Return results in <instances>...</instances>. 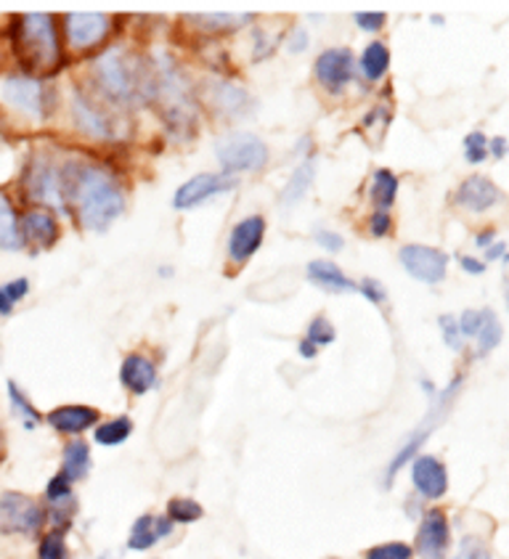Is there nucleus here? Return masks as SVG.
Returning a JSON list of instances; mask_svg holds the SVG:
<instances>
[{"label":"nucleus","mask_w":509,"mask_h":559,"mask_svg":"<svg viewBox=\"0 0 509 559\" xmlns=\"http://www.w3.org/2000/svg\"><path fill=\"white\" fill-rule=\"evenodd\" d=\"M204 509L202 504H197L194 499H173L170 504H167V514L165 518L170 520L173 525H189V523H197V520H202Z\"/></svg>","instance_id":"7c9ffc66"},{"label":"nucleus","mask_w":509,"mask_h":559,"mask_svg":"<svg viewBox=\"0 0 509 559\" xmlns=\"http://www.w3.org/2000/svg\"><path fill=\"white\" fill-rule=\"evenodd\" d=\"M459 263H462V269L467 271V273H473V276H477V273H483L486 271V265L481 263V260H475V258H467V254H464V258H459Z\"/></svg>","instance_id":"a18cd8bd"},{"label":"nucleus","mask_w":509,"mask_h":559,"mask_svg":"<svg viewBox=\"0 0 509 559\" xmlns=\"http://www.w3.org/2000/svg\"><path fill=\"white\" fill-rule=\"evenodd\" d=\"M464 154L473 165H481L488 157V139L483 133H470L464 139Z\"/></svg>","instance_id":"e433bc0d"},{"label":"nucleus","mask_w":509,"mask_h":559,"mask_svg":"<svg viewBox=\"0 0 509 559\" xmlns=\"http://www.w3.org/2000/svg\"><path fill=\"white\" fill-rule=\"evenodd\" d=\"M218 159L226 176H234V173H254L269 163V148H265L258 135L237 133L221 141Z\"/></svg>","instance_id":"0eeeda50"},{"label":"nucleus","mask_w":509,"mask_h":559,"mask_svg":"<svg viewBox=\"0 0 509 559\" xmlns=\"http://www.w3.org/2000/svg\"><path fill=\"white\" fill-rule=\"evenodd\" d=\"M120 382L122 388L130 390L133 395H144L157 384V369H154V364L149 361V358L133 353V356H128L126 361H122Z\"/></svg>","instance_id":"aec40b11"},{"label":"nucleus","mask_w":509,"mask_h":559,"mask_svg":"<svg viewBox=\"0 0 509 559\" xmlns=\"http://www.w3.org/2000/svg\"><path fill=\"white\" fill-rule=\"evenodd\" d=\"M109 35V16L70 14L64 19V37L72 51H88Z\"/></svg>","instance_id":"9b49d317"},{"label":"nucleus","mask_w":509,"mask_h":559,"mask_svg":"<svg viewBox=\"0 0 509 559\" xmlns=\"http://www.w3.org/2000/svg\"><path fill=\"white\" fill-rule=\"evenodd\" d=\"M173 527H176V525H173L170 520H167V518H157V536H159V538H167V536H170Z\"/></svg>","instance_id":"49530a36"},{"label":"nucleus","mask_w":509,"mask_h":559,"mask_svg":"<svg viewBox=\"0 0 509 559\" xmlns=\"http://www.w3.org/2000/svg\"><path fill=\"white\" fill-rule=\"evenodd\" d=\"M19 228H22V245L33 247V250H51L56 239H59V221H56L51 210H24Z\"/></svg>","instance_id":"9d476101"},{"label":"nucleus","mask_w":509,"mask_h":559,"mask_svg":"<svg viewBox=\"0 0 509 559\" xmlns=\"http://www.w3.org/2000/svg\"><path fill=\"white\" fill-rule=\"evenodd\" d=\"M316 241L329 252H340L343 250V236L334 234V231H319L316 234Z\"/></svg>","instance_id":"37998d69"},{"label":"nucleus","mask_w":509,"mask_h":559,"mask_svg":"<svg viewBox=\"0 0 509 559\" xmlns=\"http://www.w3.org/2000/svg\"><path fill=\"white\" fill-rule=\"evenodd\" d=\"M310 178H313V165L306 163L300 170L295 173V176H292L287 191H284V202H295V199H300L303 194H306Z\"/></svg>","instance_id":"72a5a7b5"},{"label":"nucleus","mask_w":509,"mask_h":559,"mask_svg":"<svg viewBox=\"0 0 509 559\" xmlns=\"http://www.w3.org/2000/svg\"><path fill=\"white\" fill-rule=\"evenodd\" d=\"M412 557H414V549L403 542L371 546V549L366 551V559H412Z\"/></svg>","instance_id":"473e14b6"},{"label":"nucleus","mask_w":509,"mask_h":559,"mask_svg":"<svg viewBox=\"0 0 509 559\" xmlns=\"http://www.w3.org/2000/svg\"><path fill=\"white\" fill-rule=\"evenodd\" d=\"M475 340H477V350H481V356H486L488 350H494V347L501 343V324L499 319H496L494 310H483V321H481V329H477Z\"/></svg>","instance_id":"c756f323"},{"label":"nucleus","mask_w":509,"mask_h":559,"mask_svg":"<svg viewBox=\"0 0 509 559\" xmlns=\"http://www.w3.org/2000/svg\"><path fill=\"white\" fill-rule=\"evenodd\" d=\"M37 559H70V549H67L64 533L46 531L37 538Z\"/></svg>","instance_id":"2f4dec72"},{"label":"nucleus","mask_w":509,"mask_h":559,"mask_svg":"<svg viewBox=\"0 0 509 559\" xmlns=\"http://www.w3.org/2000/svg\"><path fill=\"white\" fill-rule=\"evenodd\" d=\"M3 453H5V432L3 427H0V459H3Z\"/></svg>","instance_id":"603ef678"},{"label":"nucleus","mask_w":509,"mask_h":559,"mask_svg":"<svg viewBox=\"0 0 509 559\" xmlns=\"http://www.w3.org/2000/svg\"><path fill=\"white\" fill-rule=\"evenodd\" d=\"M157 542H159L157 518H154V514H144V518L135 520L133 531H130V538H128V549L146 551V549H152Z\"/></svg>","instance_id":"bb28decb"},{"label":"nucleus","mask_w":509,"mask_h":559,"mask_svg":"<svg viewBox=\"0 0 509 559\" xmlns=\"http://www.w3.org/2000/svg\"><path fill=\"white\" fill-rule=\"evenodd\" d=\"M5 390H9V406H11V414L16 416L19 421H22L27 430H35L37 425L43 421V416L37 408L33 406V401H29L27 393H24L22 388L14 382V379H9V384H5Z\"/></svg>","instance_id":"b1692460"},{"label":"nucleus","mask_w":509,"mask_h":559,"mask_svg":"<svg viewBox=\"0 0 509 559\" xmlns=\"http://www.w3.org/2000/svg\"><path fill=\"white\" fill-rule=\"evenodd\" d=\"M505 300H507V308H509V269L505 273Z\"/></svg>","instance_id":"864d4df0"},{"label":"nucleus","mask_w":509,"mask_h":559,"mask_svg":"<svg viewBox=\"0 0 509 559\" xmlns=\"http://www.w3.org/2000/svg\"><path fill=\"white\" fill-rule=\"evenodd\" d=\"M499 189H496L492 178L486 176H470L457 191V202L462 204V207L473 210V213H483V210L494 207V204L499 202Z\"/></svg>","instance_id":"6ab92c4d"},{"label":"nucleus","mask_w":509,"mask_h":559,"mask_svg":"<svg viewBox=\"0 0 509 559\" xmlns=\"http://www.w3.org/2000/svg\"><path fill=\"white\" fill-rule=\"evenodd\" d=\"M239 22L241 19H234L228 14H208L204 19H200V24H204V27H218V29L234 27V24H239Z\"/></svg>","instance_id":"c03bdc74"},{"label":"nucleus","mask_w":509,"mask_h":559,"mask_svg":"<svg viewBox=\"0 0 509 559\" xmlns=\"http://www.w3.org/2000/svg\"><path fill=\"white\" fill-rule=\"evenodd\" d=\"M395 194H399V178L390 170H377L371 178V199L380 207V213H388L390 204L395 202Z\"/></svg>","instance_id":"393cba45"},{"label":"nucleus","mask_w":509,"mask_h":559,"mask_svg":"<svg viewBox=\"0 0 509 559\" xmlns=\"http://www.w3.org/2000/svg\"><path fill=\"white\" fill-rule=\"evenodd\" d=\"M492 239H494V231H483L481 236H477V247H486V245H492Z\"/></svg>","instance_id":"3c124183"},{"label":"nucleus","mask_w":509,"mask_h":559,"mask_svg":"<svg viewBox=\"0 0 509 559\" xmlns=\"http://www.w3.org/2000/svg\"><path fill=\"white\" fill-rule=\"evenodd\" d=\"M353 53L347 48H329L316 61V80L324 85L327 91L345 88L353 80Z\"/></svg>","instance_id":"ddd939ff"},{"label":"nucleus","mask_w":509,"mask_h":559,"mask_svg":"<svg viewBox=\"0 0 509 559\" xmlns=\"http://www.w3.org/2000/svg\"><path fill=\"white\" fill-rule=\"evenodd\" d=\"M263 236H265V221L260 215L239 221L237 228L232 231V239H228V260H232L234 265H245L247 260L260 250Z\"/></svg>","instance_id":"4468645a"},{"label":"nucleus","mask_w":509,"mask_h":559,"mask_svg":"<svg viewBox=\"0 0 509 559\" xmlns=\"http://www.w3.org/2000/svg\"><path fill=\"white\" fill-rule=\"evenodd\" d=\"M19 221H22V213H19L14 197L5 189H0V252L24 250Z\"/></svg>","instance_id":"412c9836"},{"label":"nucleus","mask_w":509,"mask_h":559,"mask_svg":"<svg viewBox=\"0 0 509 559\" xmlns=\"http://www.w3.org/2000/svg\"><path fill=\"white\" fill-rule=\"evenodd\" d=\"M440 329H443L446 345L454 347V350H462V332H459L457 319H451V316H440Z\"/></svg>","instance_id":"58836bf2"},{"label":"nucleus","mask_w":509,"mask_h":559,"mask_svg":"<svg viewBox=\"0 0 509 559\" xmlns=\"http://www.w3.org/2000/svg\"><path fill=\"white\" fill-rule=\"evenodd\" d=\"M234 186H237V181H234V176H226V173H202V176L191 178V181H186L176 191L173 204H176V210H191L204 202V199L234 189Z\"/></svg>","instance_id":"f8f14e48"},{"label":"nucleus","mask_w":509,"mask_h":559,"mask_svg":"<svg viewBox=\"0 0 509 559\" xmlns=\"http://www.w3.org/2000/svg\"><path fill=\"white\" fill-rule=\"evenodd\" d=\"M308 278L329 292L356 289V284H353L351 278H347L345 273L338 269V265L329 263V260H313V263H308Z\"/></svg>","instance_id":"5701e85b"},{"label":"nucleus","mask_w":509,"mask_h":559,"mask_svg":"<svg viewBox=\"0 0 509 559\" xmlns=\"http://www.w3.org/2000/svg\"><path fill=\"white\" fill-rule=\"evenodd\" d=\"M451 546V527L440 509H427L417 531V555L422 559H446Z\"/></svg>","instance_id":"1a4fd4ad"},{"label":"nucleus","mask_w":509,"mask_h":559,"mask_svg":"<svg viewBox=\"0 0 509 559\" xmlns=\"http://www.w3.org/2000/svg\"><path fill=\"white\" fill-rule=\"evenodd\" d=\"M46 421L56 432L78 438V435H83L85 430H91V427L96 425L98 412L91 406H59L46 416Z\"/></svg>","instance_id":"a211bd4d"},{"label":"nucleus","mask_w":509,"mask_h":559,"mask_svg":"<svg viewBox=\"0 0 509 559\" xmlns=\"http://www.w3.org/2000/svg\"><path fill=\"white\" fill-rule=\"evenodd\" d=\"M93 74L96 83L111 102H135V98L146 96L152 78H149L141 61L130 56L122 48H111V51L102 53L93 64Z\"/></svg>","instance_id":"7ed1b4c3"},{"label":"nucleus","mask_w":509,"mask_h":559,"mask_svg":"<svg viewBox=\"0 0 509 559\" xmlns=\"http://www.w3.org/2000/svg\"><path fill=\"white\" fill-rule=\"evenodd\" d=\"M64 191L67 204H74L80 223L91 231H104L126 207L120 186L107 170L96 165L64 167Z\"/></svg>","instance_id":"f257e3e1"},{"label":"nucleus","mask_w":509,"mask_h":559,"mask_svg":"<svg viewBox=\"0 0 509 559\" xmlns=\"http://www.w3.org/2000/svg\"><path fill=\"white\" fill-rule=\"evenodd\" d=\"M332 340H334V326L329 324L324 316H319V319L310 321L306 343H310L313 347H319V345H329V343H332Z\"/></svg>","instance_id":"f704fd0d"},{"label":"nucleus","mask_w":509,"mask_h":559,"mask_svg":"<svg viewBox=\"0 0 509 559\" xmlns=\"http://www.w3.org/2000/svg\"><path fill=\"white\" fill-rule=\"evenodd\" d=\"M9 43L22 72L48 78L61 64V40L51 14H22L9 24Z\"/></svg>","instance_id":"f03ea898"},{"label":"nucleus","mask_w":509,"mask_h":559,"mask_svg":"<svg viewBox=\"0 0 509 559\" xmlns=\"http://www.w3.org/2000/svg\"><path fill=\"white\" fill-rule=\"evenodd\" d=\"M358 289H362L366 300H371L375 306H380V302H384V297H388V295H384L382 284L375 282V278H364V282L358 284Z\"/></svg>","instance_id":"ea45409f"},{"label":"nucleus","mask_w":509,"mask_h":559,"mask_svg":"<svg viewBox=\"0 0 509 559\" xmlns=\"http://www.w3.org/2000/svg\"><path fill=\"white\" fill-rule=\"evenodd\" d=\"M356 22L358 27L366 29V33H377V29H382L384 24V14H380V11H375V14H356Z\"/></svg>","instance_id":"79ce46f5"},{"label":"nucleus","mask_w":509,"mask_h":559,"mask_svg":"<svg viewBox=\"0 0 509 559\" xmlns=\"http://www.w3.org/2000/svg\"><path fill=\"white\" fill-rule=\"evenodd\" d=\"M488 148L494 152V157H505L507 154V141L505 139H494L492 144H488Z\"/></svg>","instance_id":"de8ad7c7"},{"label":"nucleus","mask_w":509,"mask_h":559,"mask_svg":"<svg viewBox=\"0 0 509 559\" xmlns=\"http://www.w3.org/2000/svg\"><path fill=\"white\" fill-rule=\"evenodd\" d=\"M390 228H393V221H390L388 213H380V210H377V213L369 217V231L375 236L390 234Z\"/></svg>","instance_id":"a19ab883"},{"label":"nucleus","mask_w":509,"mask_h":559,"mask_svg":"<svg viewBox=\"0 0 509 559\" xmlns=\"http://www.w3.org/2000/svg\"><path fill=\"white\" fill-rule=\"evenodd\" d=\"M412 480H414V488L430 501L440 499V496H446V490H449V472H446V467L436 456L414 459Z\"/></svg>","instance_id":"2eb2a0df"},{"label":"nucleus","mask_w":509,"mask_h":559,"mask_svg":"<svg viewBox=\"0 0 509 559\" xmlns=\"http://www.w3.org/2000/svg\"><path fill=\"white\" fill-rule=\"evenodd\" d=\"M27 295H29L27 278H11V282L0 284V319H9V316L14 313V308Z\"/></svg>","instance_id":"c85d7f7f"},{"label":"nucleus","mask_w":509,"mask_h":559,"mask_svg":"<svg viewBox=\"0 0 509 559\" xmlns=\"http://www.w3.org/2000/svg\"><path fill=\"white\" fill-rule=\"evenodd\" d=\"M19 189L33 207L67 210L64 170L56 167L54 159L46 154H33V159L24 165Z\"/></svg>","instance_id":"39448f33"},{"label":"nucleus","mask_w":509,"mask_h":559,"mask_svg":"<svg viewBox=\"0 0 509 559\" xmlns=\"http://www.w3.org/2000/svg\"><path fill=\"white\" fill-rule=\"evenodd\" d=\"M130 432H133V421H130L128 416H117V419L98 425L96 432H93V440H96L98 445H120L130 438Z\"/></svg>","instance_id":"a878e982"},{"label":"nucleus","mask_w":509,"mask_h":559,"mask_svg":"<svg viewBox=\"0 0 509 559\" xmlns=\"http://www.w3.org/2000/svg\"><path fill=\"white\" fill-rule=\"evenodd\" d=\"M306 43H308L306 33H303V29H297V33H295V40H289V48H292V51H300V48L306 46Z\"/></svg>","instance_id":"09e8293b"},{"label":"nucleus","mask_w":509,"mask_h":559,"mask_svg":"<svg viewBox=\"0 0 509 559\" xmlns=\"http://www.w3.org/2000/svg\"><path fill=\"white\" fill-rule=\"evenodd\" d=\"M72 115L85 133L96 135V139H111V120L107 111L98 107L93 98L85 96V93H74L72 96Z\"/></svg>","instance_id":"f3484780"},{"label":"nucleus","mask_w":509,"mask_h":559,"mask_svg":"<svg viewBox=\"0 0 509 559\" xmlns=\"http://www.w3.org/2000/svg\"><path fill=\"white\" fill-rule=\"evenodd\" d=\"M88 472H91L88 443H85V440H70V443L64 445V453H61V475H64L74 486V483L85 480Z\"/></svg>","instance_id":"4be33fe9"},{"label":"nucleus","mask_w":509,"mask_h":559,"mask_svg":"<svg viewBox=\"0 0 509 559\" xmlns=\"http://www.w3.org/2000/svg\"><path fill=\"white\" fill-rule=\"evenodd\" d=\"M454 559H492V551H488V546L483 544L481 538L467 536L462 538V544H459Z\"/></svg>","instance_id":"4c0bfd02"},{"label":"nucleus","mask_w":509,"mask_h":559,"mask_svg":"<svg viewBox=\"0 0 509 559\" xmlns=\"http://www.w3.org/2000/svg\"><path fill=\"white\" fill-rule=\"evenodd\" d=\"M70 496H74V486L67 480L64 475H61V472H56L46 486V504H54V501H61V499H70Z\"/></svg>","instance_id":"c9c22d12"},{"label":"nucleus","mask_w":509,"mask_h":559,"mask_svg":"<svg viewBox=\"0 0 509 559\" xmlns=\"http://www.w3.org/2000/svg\"><path fill=\"white\" fill-rule=\"evenodd\" d=\"M457 388H459V379H457V382H454V384H451V388H449V390H446V393H443V395H440L438 406H436V408H433V414H430V416H427V421H425V425H422V427H419V430H417V432H414V435H412V438H409V443H406V445H403V449L399 451V456H395V459H393V462H390V467H388V475H384V480H388V486H390V483H393V477H395V475H399V472H401V467H403V464H406V462H412V456H414V453H417V449H419V445H422V443H425V438H427V435H430V432H433V427H436V425H438V421H440V414H443L446 403H449V401H451V395H454V393H457Z\"/></svg>","instance_id":"dca6fc26"},{"label":"nucleus","mask_w":509,"mask_h":559,"mask_svg":"<svg viewBox=\"0 0 509 559\" xmlns=\"http://www.w3.org/2000/svg\"><path fill=\"white\" fill-rule=\"evenodd\" d=\"M501 254H505V245H494V247H488L486 258L488 260H496V258H501Z\"/></svg>","instance_id":"8fccbe9b"},{"label":"nucleus","mask_w":509,"mask_h":559,"mask_svg":"<svg viewBox=\"0 0 509 559\" xmlns=\"http://www.w3.org/2000/svg\"><path fill=\"white\" fill-rule=\"evenodd\" d=\"M98 559H111V557H109V555H102V557H98Z\"/></svg>","instance_id":"5fc2aeb1"},{"label":"nucleus","mask_w":509,"mask_h":559,"mask_svg":"<svg viewBox=\"0 0 509 559\" xmlns=\"http://www.w3.org/2000/svg\"><path fill=\"white\" fill-rule=\"evenodd\" d=\"M48 531L46 504L22 490L0 493V536L40 538Z\"/></svg>","instance_id":"20e7f679"},{"label":"nucleus","mask_w":509,"mask_h":559,"mask_svg":"<svg viewBox=\"0 0 509 559\" xmlns=\"http://www.w3.org/2000/svg\"><path fill=\"white\" fill-rule=\"evenodd\" d=\"M0 104L29 122L46 120L48 107H51L43 78H35V74L27 72L5 74L0 80Z\"/></svg>","instance_id":"423d86ee"},{"label":"nucleus","mask_w":509,"mask_h":559,"mask_svg":"<svg viewBox=\"0 0 509 559\" xmlns=\"http://www.w3.org/2000/svg\"><path fill=\"white\" fill-rule=\"evenodd\" d=\"M401 263L414 278H419V282L425 284L443 282L446 269H449V258H446L440 250H436V247H425V245L403 247Z\"/></svg>","instance_id":"6e6552de"},{"label":"nucleus","mask_w":509,"mask_h":559,"mask_svg":"<svg viewBox=\"0 0 509 559\" xmlns=\"http://www.w3.org/2000/svg\"><path fill=\"white\" fill-rule=\"evenodd\" d=\"M388 67H390L388 46H384V43H380V40L369 43L364 56H362V70L366 74V80H380L382 74L388 72Z\"/></svg>","instance_id":"cd10ccee"}]
</instances>
